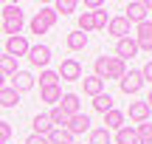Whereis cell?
Segmentation results:
<instances>
[{"instance_id":"ffe728a7","label":"cell","mask_w":152,"mask_h":144,"mask_svg":"<svg viewBox=\"0 0 152 144\" xmlns=\"http://www.w3.org/2000/svg\"><path fill=\"white\" fill-rule=\"evenodd\" d=\"M39 99H42V102H48V105H59V99H62V88H59V85L39 88Z\"/></svg>"},{"instance_id":"7402d4cb","label":"cell","mask_w":152,"mask_h":144,"mask_svg":"<svg viewBox=\"0 0 152 144\" xmlns=\"http://www.w3.org/2000/svg\"><path fill=\"white\" fill-rule=\"evenodd\" d=\"M17 105H20V93L6 85V88L0 90V107H17Z\"/></svg>"},{"instance_id":"e0dca14e","label":"cell","mask_w":152,"mask_h":144,"mask_svg":"<svg viewBox=\"0 0 152 144\" xmlns=\"http://www.w3.org/2000/svg\"><path fill=\"white\" fill-rule=\"evenodd\" d=\"M34 133L37 136H48L51 130H54V124H51V119H48V113H37V116H34Z\"/></svg>"},{"instance_id":"8992f818","label":"cell","mask_w":152,"mask_h":144,"mask_svg":"<svg viewBox=\"0 0 152 144\" xmlns=\"http://www.w3.org/2000/svg\"><path fill=\"white\" fill-rule=\"evenodd\" d=\"M132 40H135L138 51H149V54H152V23H149V20L138 23V34H135Z\"/></svg>"},{"instance_id":"4316f807","label":"cell","mask_w":152,"mask_h":144,"mask_svg":"<svg viewBox=\"0 0 152 144\" xmlns=\"http://www.w3.org/2000/svg\"><path fill=\"white\" fill-rule=\"evenodd\" d=\"M20 71V68H17V60L14 57H0V73H3V76H14V73Z\"/></svg>"},{"instance_id":"d590c367","label":"cell","mask_w":152,"mask_h":144,"mask_svg":"<svg viewBox=\"0 0 152 144\" xmlns=\"http://www.w3.org/2000/svg\"><path fill=\"white\" fill-rule=\"evenodd\" d=\"M26 144H48V139H45V136H37V133H31L26 139Z\"/></svg>"},{"instance_id":"83f0119b","label":"cell","mask_w":152,"mask_h":144,"mask_svg":"<svg viewBox=\"0 0 152 144\" xmlns=\"http://www.w3.org/2000/svg\"><path fill=\"white\" fill-rule=\"evenodd\" d=\"M51 9L56 11V17H59V14L65 17V14H71V11H76V9H79V3H76V0H56Z\"/></svg>"},{"instance_id":"8d00e7d4","label":"cell","mask_w":152,"mask_h":144,"mask_svg":"<svg viewBox=\"0 0 152 144\" xmlns=\"http://www.w3.org/2000/svg\"><path fill=\"white\" fill-rule=\"evenodd\" d=\"M85 6H87L90 11H102V9H104V3H102V0H87Z\"/></svg>"},{"instance_id":"7a4b0ae2","label":"cell","mask_w":152,"mask_h":144,"mask_svg":"<svg viewBox=\"0 0 152 144\" xmlns=\"http://www.w3.org/2000/svg\"><path fill=\"white\" fill-rule=\"evenodd\" d=\"M56 20H59V17H56V11L51 9V6H42V9L34 14V20L28 23V28H31V34H45L48 28L56 26Z\"/></svg>"},{"instance_id":"6da1fadb","label":"cell","mask_w":152,"mask_h":144,"mask_svg":"<svg viewBox=\"0 0 152 144\" xmlns=\"http://www.w3.org/2000/svg\"><path fill=\"white\" fill-rule=\"evenodd\" d=\"M93 68H96V73L93 76H99L104 82V79H121L127 73V62L118 60V57H96V62H93Z\"/></svg>"},{"instance_id":"2e32d148","label":"cell","mask_w":152,"mask_h":144,"mask_svg":"<svg viewBox=\"0 0 152 144\" xmlns=\"http://www.w3.org/2000/svg\"><path fill=\"white\" fill-rule=\"evenodd\" d=\"M115 144H138V133L132 124H124L121 130H115Z\"/></svg>"},{"instance_id":"7bdbcfd3","label":"cell","mask_w":152,"mask_h":144,"mask_svg":"<svg viewBox=\"0 0 152 144\" xmlns=\"http://www.w3.org/2000/svg\"><path fill=\"white\" fill-rule=\"evenodd\" d=\"M73 144H76V141H73Z\"/></svg>"},{"instance_id":"3957f363","label":"cell","mask_w":152,"mask_h":144,"mask_svg":"<svg viewBox=\"0 0 152 144\" xmlns=\"http://www.w3.org/2000/svg\"><path fill=\"white\" fill-rule=\"evenodd\" d=\"M118 88H121V93H127V96H135L138 90L144 88V79H141V71H135V68H130V71H127L124 76L118 79Z\"/></svg>"},{"instance_id":"9a60e30c","label":"cell","mask_w":152,"mask_h":144,"mask_svg":"<svg viewBox=\"0 0 152 144\" xmlns=\"http://www.w3.org/2000/svg\"><path fill=\"white\" fill-rule=\"evenodd\" d=\"M79 105L82 102H79L76 93H62V99H59V107L68 113V116H76V113H79Z\"/></svg>"},{"instance_id":"d6a6232c","label":"cell","mask_w":152,"mask_h":144,"mask_svg":"<svg viewBox=\"0 0 152 144\" xmlns=\"http://www.w3.org/2000/svg\"><path fill=\"white\" fill-rule=\"evenodd\" d=\"M9 139H11V124L0 122V144H9Z\"/></svg>"},{"instance_id":"cb8c5ba5","label":"cell","mask_w":152,"mask_h":144,"mask_svg":"<svg viewBox=\"0 0 152 144\" xmlns=\"http://www.w3.org/2000/svg\"><path fill=\"white\" fill-rule=\"evenodd\" d=\"M82 82H85V93H87V96H99V93H104V82H102L99 76H85Z\"/></svg>"},{"instance_id":"74e56055","label":"cell","mask_w":152,"mask_h":144,"mask_svg":"<svg viewBox=\"0 0 152 144\" xmlns=\"http://www.w3.org/2000/svg\"><path fill=\"white\" fill-rule=\"evenodd\" d=\"M144 102H147V107L152 110V90H149V96H147V99H144Z\"/></svg>"},{"instance_id":"ab89813d","label":"cell","mask_w":152,"mask_h":144,"mask_svg":"<svg viewBox=\"0 0 152 144\" xmlns=\"http://www.w3.org/2000/svg\"><path fill=\"white\" fill-rule=\"evenodd\" d=\"M3 88H6V76L0 73V90H3Z\"/></svg>"},{"instance_id":"d4e9b609","label":"cell","mask_w":152,"mask_h":144,"mask_svg":"<svg viewBox=\"0 0 152 144\" xmlns=\"http://www.w3.org/2000/svg\"><path fill=\"white\" fill-rule=\"evenodd\" d=\"M110 141H113V136H110L104 127H93L90 136H87V144H110Z\"/></svg>"},{"instance_id":"ac0fdd59","label":"cell","mask_w":152,"mask_h":144,"mask_svg":"<svg viewBox=\"0 0 152 144\" xmlns=\"http://www.w3.org/2000/svg\"><path fill=\"white\" fill-rule=\"evenodd\" d=\"M45 139H48V144H73V141H76L65 127H54L48 136H45Z\"/></svg>"},{"instance_id":"ba28073f","label":"cell","mask_w":152,"mask_h":144,"mask_svg":"<svg viewBox=\"0 0 152 144\" xmlns=\"http://www.w3.org/2000/svg\"><path fill=\"white\" fill-rule=\"evenodd\" d=\"M65 130H68V133H71L73 139H76V136H79V133H85V130H90V116L79 110V113H76V116H71V119H68Z\"/></svg>"},{"instance_id":"836d02e7","label":"cell","mask_w":152,"mask_h":144,"mask_svg":"<svg viewBox=\"0 0 152 144\" xmlns=\"http://www.w3.org/2000/svg\"><path fill=\"white\" fill-rule=\"evenodd\" d=\"M135 133H138V139H149V136H152V124L149 122H141L135 127Z\"/></svg>"},{"instance_id":"f35d334b","label":"cell","mask_w":152,"mask_h":144,"mask_svg":"<svg viewBox=\"0 0 152 144\" xmlns=\"http://www.w3.org/2000/svg\"><path fill=\"white\" fill-rule=\"evenodd\" d=\"M138 144H152V136L149 139H138Z\"/></svg>"},{"instance_id":"4fadbf2b","label":"cell","mask_w":152,"mask_h":144,"mask_svg":"<svg viewBox=\"0 0 152 144\" xmlns=\"http://www.w3.org/2000/svg\"><path fill=\"white\" fill-rule=\"evenodd\" d=\"M124 122H127V116L121 110H115V107L104 113V130H107V133H110V130H121V127H124Z\"/></svg>"},{"instance_id":"484cf974","label":"cell","mask_w":152,"mask_h":144,"mask_svg":"<svg viewBox=\"0 0 152 144\" xmlns=\"http://www.w3.org/2000/svg\"><path fill=\"white\" fill-rule=\"evenodd\" d=\"M48 119H51V124H54V127H65L71 116H68V113L62 110L59 105H54V107H51V113H48Z\"/></svg>"},{"instance_id":"60d3db41","label":"cell","mask_w":152,"mask_h":144,"mask_svg":"<svg viewBox=\"0 0 152 144\" xmlns=\"http://www.w3.org/2000/svg\"><path fill=\"white\" fill-rule=\"evenodd\" d=\"M147 11H152V0H149V3H147Z\"/></svg>"},{"instance_id":"8fae6325","label":"cell","mask_w":152,"mask_h":144,"mask_svg":"<svg viewBox=\"0 0 152 144\" xmlns=\"http://www.w3.org/2000/svg\"><path fill=\"white\" fill-rule=\"evenodd\" d=\"M124 11H127V14H124L127 23H144V20H147V14H149V11H147V3H138V0L127 3Z\"/></svg>"},{"instance_id":"7c38bea8","label":"cell","mask_w":152,"mask_h":144,"mask_svg":"<svg viewBox=\"0 0 152 144\" xmlns=\"http://www.w3.org/2000/svg\"><path fill=\"white\" fill-rule=\"evenodd\" d=\"M138 54V45H135V40L132 37H124V40H118V43H115V57H118V60H132V57Z\"/></svg>"},{"instance_id":"52a82bcc","label":"cell","mask_w":152,"mask_h":144,"mask_svg":"<svg viewBox=\"0 0 152 144\" xmlns=\"http://www.w3.org/2000/svg\"><path fill=\"white\" fill-rule=\"evenodd\" d=\"M26 57H28V62H31V65L45 68V65L51 62V48H48V45H42V43H39V45H31Z\"/></svg>"},{"instance_id":"4dcf8cb0","label":"cell","mask_w":152,"mask_h":144,"mask_svg":"<svg viewBox=\"0 0 152 144\" xmlns=\"http://www.w3.org/2000/svg\"><path fill=\"white\" fill-rule=\"evenodd\" d=\"M107 23H110V17H107V11H93V28H99V31H102V28H107Z\"/></svg>"},{"instance_id":"d6986e66","label":"cell","mask_w":152,"mask_h":144,"mask_svg":"<svg viewBox=\"0 0 152 144\" xmlns=\"http://www.w3.org/2000/svg\"><path fill=\"white\" fill-rule=\"evenodd\" d=\"M149 113H152V110L147 107V102H132V105H130V119H132V122H138V124L147 122Z\"/></svg>"},{"instance_id":"1f68e13d","label":"cell","mask_w":152,"mask_h":144,"mask_svg":"<svg viewBox=\"0 0 152 144\" xmlns=\"http://www.w3.org/2000/svg\"><path fill=\"white\" fill-rule=\"evenodd\" d=\"M11 17H23V9L17 3H9V6H3V20H11Z\"/></svg>"},{"instance_id":"b9f144b4","label":"cell","mask_w":152,"mask_h":144,"mask_svg":"<svg viewBox=\"0 0 152 144\" xmlns=\"http://www.w3.org/2000/svg\"><path fill=\"white\" fill-rule=\"evenodd\" d=\"M0 57H3V51H0Z\"/></svg>"},{"instance_id":"9c48e42d","label":"cell","mask_w":152,"mask_h":144,"mask_svg":"<svg viewBox=\"0 0 152 144\" xmlns=\"http://www.w3.org/2000/svg\"><path fill=\"white\" fill-rule=\"evenodd\" d=\"M9 79H11L9 88H14L17 93H26V90H31L34 82H37V79H34V73H28V71H17L14 76H9Z\"/></svg>"},{"instance_id":"44dd1931","label":"cell","mask_w":152,"mask_h":144,"mask_svg":"<svg viewBox=\"0 0 152 144\" xmlns=\"http://www.w3.org/2000/svg\"><path fill=\"white\" fill-rule=\"evenodd\" d=\"M113 96H110V93H99V96H93V110H96V113H102V116H104V113H107V110H113Z\"/></svg>"},{"instance_id":"5b68a950","label":"cell","mask_w":152,"mask_h":144,"mask_svg":"<svg viewBox=\"0 0 152 144\" xmlns=\"http://www.w3.org/2000/svg\"><path fill=\"white\" fill-rule=\"evenodd\" d=\"M28 48H31V45H28V40L23 37H6V57H14V60H20V57H26L28 54Z\"/></svg>"},{"instance_id":"5bb4252c","label":"cell","mask_w":152,"mask_h":144,"mask_svg":"<svg viewBox=\"0 0 152 144\" xmlns=\"http://www.w3.org/2000/svg\"><path fill=\"white\" fill-rule=\"evenodd\" d=\"M23 26H26V17H11V20H3V34L6 37H20Z\"/></svg>"},{"instance_id":"e575fe53","label":"cell","mask_w":152,"mask_h":144,"mask_svg":"<svg viewBox=\"0 0 152 144\" xmlns=\"http://www.w3.org/2000/svg\"><path fill=\"white\" fill-rule=\"evenodd\" d=\"M141 79H144V82H152V60L141 68Z\"/></svg>"},{"instance_id":"f1b7e54d","label":"cell","mask_w":152,"mask_h":144,"mask_svg":"<svg viewBox=\"0 0 152 144\" xmlns=\"http://www.w3.org/2000/svg\"><path fill=\"white\" fill-rule=\"evenodd\" d=\"M51 85H59V73L42 68V73H39V88H51Z\"/></svg>"},{"instance_id":"30bf717a","label":"cell","mask_w":152,"mask_h":144,"mask_svg":"<svg viewBox=\"0 0 152 144\" xmlns=\"http://www.w3.org/2000/svg\"><path fill=\"white\" fill-rule=\"evenodd\" d=\"M107 34H110V37H115V40L130 37V23L124 20V14H121V17H110V23H107Z\"/></svg>"},{"instance_id":"277c9868","label":"cell","mask_w":152,"mask_h":144,"mask_svg":"<svg viewBox=\"0 0 152 144\" xmlns=\"http://www.w3.org/2000/svg\"><path fill=\"white\" fill-rule=\"evenodd\" d=\"M59 79H65V82H79L82 79V65H79V60H62V65H59Z\"/></svg>"},{"instance_id":"603a6c76","label":"cell","mask_w":152,"mask_h":144,"mask_svg":"<svg viewBox=\"0 0 152 144\" xmlns=\"http://www.w3.org/2000/svg\"><path fill=\"white\" fill-rule=\"evenodd\" d=\"M65 45H68L71 51H82V48L87 45V34H82V31H71V34L65 37Z\"/></svg>"},{"instance_id":"f546056e","label":"cell","mask_w":152,"mask_h":144,"mask_svg":"<svg viewBox=\"0 0 152 144\" xmlns=\"http://www.w3.org/2000/svg\"><path fill=\"white\" fill-rule=\"evenodd\" d=\"M76 31H82V34L93 31V11H82L79 14V28H76Z\"/></svg>"}]
</instances>
